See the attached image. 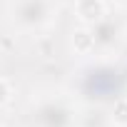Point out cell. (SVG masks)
I'll use <instances>...</instances> for the list:
<instances>
[{"label":"cell","mask_w":127,"mask_h":127,"mask_svg":"<svg viewBox=\"0 0 127 127\" xmlns=\"http://www.w3.org/2000/svg\"><path fill=\"white\" fill-rule=\"evenodd\" d=\"M10 100V85L5 80H0V105H5Z\"/></svg>","instance_id":"obj_4"},{"label":"cell","mask_w":127,"mask_h":127,"mask_svg":"<svg viewBox=\"0 0 127 127\" xmlns=\"http://www.w3.org/2000/svg\"><path fill=\"white\" fill-rule=\"evenodd\" d=\"M77 18L85 23V25H92V23H100L102 15H105V3L102 0H77Z\"/></svg>","instance_id":"obj_1"},{"label":"cell","mask_w":127,"mask_h":127,"mask_svg":"<svg viewBox=\"0 0 127 127\" xmlns=\"http://www.w3.org/2000/svg\"><path fill=\"white\" fill-rule=\"evenodd\" d=\"M112 120H115V125H122V127H127V100H120V102H115Z\"/></svg>","instance_id":"obj_3"},{"label":"cell","mask_w":127,"mask_h":127,"mask_svg":"<svg viewBox=\"0 0 127 127\" xmlns=\"http://www.w3.org/2000/svg\"><path fill=\"white\" fill-rule=\"evenodd\" d=\"M92 45H95V35H92L90 30H75V35H72V47H75L77 52H87V50H92Z\"/></svg>","instance_id":"obj_2"}]
</instances>
